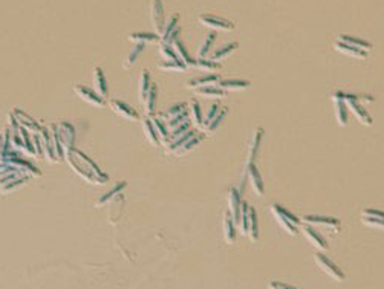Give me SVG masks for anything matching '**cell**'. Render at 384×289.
<instances>
[{
	"mask_svg": "<svg viewBox=\"0 0 384 289\" xmlns=\"http://www.w3.org/2000/svg\"><path fill=\"white\" fill-rule=\"evenodd\" d=\"M237 43L236 41H233V43H228V44H225V46H222V47H219L218 51H216L211 57H210V60H213V61H216L218 63L219 60H222L224 57H227V55H230L231 52H234L236 49H237Z\"/></svg>",
	"mask_w": 384,
	"mask_h": 289,
	"instance_id": "34",
	"label": "cell"
},
{
	"mask_svg": "<svg viewBox=\"0 0 384 289\" xmlns=\"http://www.w3.org/2000/svg\"><path fill=\"white\" fill-rule=\"evenodd\" d=\"M40 141H41V147H43V156L47 158L49 162H57L55 158V152H54V146H52V138H51V130L49 127H41L40 132Z\"/></svg>",
	"mask_w": 384,
	"mask_h": 289,
	"instance_id": "11",
	"label": "cell"
},
{
	"mask_svg": "<svg viewBox=\"0 0 384 289\" xmlns=\"http://www.w3.org/2000/svg\"><path fill=\"white\" fill-rule=\"evenodd\" d=\"M268 288H270V289H299V288H296V286H291V285L283 283V282H279V280L271 282V283L268 285Z\"/></svg>",
	"mask_w": 384,
	"mask_h": 289,
	"instance_id": "53",
	"label": "cell"
},
{
	"mask_svg": "<svg viewBox=\"0 0 384 289\" xmlns=\"http://www.w3.org/2000/svg\"><path fill=\"white\" fill-rule=\"evenodd\" d=\"M127 187V184L126 182H121V184H118V185H115L109 193H106L104 196H101L100 199H98V202H97V207H103V205H106L107 202H110L113 198H116V195H119L124 188Z\"/></svg>",
	"mask_w": 384,
	"mask_h": 289,
	"instance_id": "33",
	"label": "cell"
},
{
	"mask_svg": "<svg viewBox=\"0 0 384 289\" xmlns=\"http://www.w3.org/2000/svg\"><path fill=\"white\" fill-rule=\"evenodd\" d=\"M178 21H179V14H173L169 21H165V26H164L162 34H161V38L169 37V35L178 28Z\"/></svg>",
	"mask_w": 384,
	"mask_h": 289,
	"instance_id": "48",
	"label": "cell"
},
{
	"mask_svg": "<svg viewBox=\"0 0 384 289\" xmlns=\"http://www.w3.org/2000/svg\"><path fill=\"white\" fill-rule=\"evenodd\" d=\"M29 178H31L29 175H23V176H18V178L12 179L9 184H6L5 187H2V188H0V191H2L3 195H8V193H12V191H15L18 187H21L23 184H25V182H26Z\"/></svg>",
	"mask_w": 384,
	"mask_h": 289,
	"instance_id": "37",
	"label": "cell"
},
{
	"mask_svg": "<svg viewBox=\"0 0 384 289\" xmlns=\"http://www.w3.org/2000/svg\"><path fill=\"white\" fill-rule=\"evenodd\" d=\"M219 81H221L219 75L210 74V75H204V77H198V78L190 80V81L187 83V87H188V89H199V87H205V86L219 84Z\"/></svg>",
	"mask_w": 384,
	"mask_h": 289,
	"instance_id": "18",
	"label": "cell"
},
{
	"mask_svg": "<svg viewBox=\"0 0 384 289\" xmlns=\"http://www.w3.org/2000/svg\"><path fill=\"white\" fill-rule=\"evenodd\" d=\"M339 40L343 41V43H346V44H349V46L357 47V49H362V51H365V52L372 49V43H369V41H366V40H363V38L348 35V34H342V35L339 37Z\"/></svg>",
	"mask_w": 384,
	"mask_h": 289,
	"instance_id": "20",
	"label": "cell"
},
{
	"mask_svg": "<svg viewBox=\"0 0 384 289\" xmlns=\"http://www.w3.org/2000/svg\"><path fill=\"white\" fill-rule=\"evenodd\" d=\"M363 222H365L368 227L384 230V221H383V219H377V218H369V216H363Z\"/></svg>",
	"mask_w": 384,
	"mask_h": 289,
	"instance_id": "51",
	"label": "cell"
},
{
	"mask_svg": "<svg viewBox=\"0 0 384 289\" xmlns=\"http://www.w3.org/2000/svg\"><path fill=\"white\" fill-rule=\"evenodd\" d=\"M64 158L67 159L69 165L75 170V173L80 175L89 184L103 185L109 181V176L104 172H101V168L83 152L77 149H70L64 153Z\"/></svg>",
	"mask_w": 384,
	"mask_h": 289,
	"instance_id": "1",
	"label": "cell"
},
{
	"mask_svg": "<svg viewBox=\"0 0 384 289\" xmlns=\"http://www.w3.org/2000/svg\"><path fill=\"white\" fill-rule=\"evenodd\" d=\"M204 138H205V135H195L193 138H190L181 149L176 150V155H185V153L191 152V150H193V149L198 146V144H201V141H202Z\"/></svg>",
	"mask_w": 384,
	"mask_h": 289,
	"instance_id": "36",
	"label": "cell"
},
{
	"mask_svg": "<svg viewBox=\"0 0 384 289\" xmlns=\"http://www.w3.org/2000/svg\"><path fill=\"white\" fill-rule=\"evenodd\" d=\"M173 46H175V51H176L178 57L181 58V61H182L187 67L196 66V60H193V58L190 57V54H188V51H187V47L184 46V43H182L179 38L173 43Z\"/></svg>",
	"mask_w": 384,
	"mask_h": 289,
	"instance_id": "26",
	"label": "cell"
},
{
	"mask_svg": "<svg viewBox=\"0 0 384 289\" xmlns=\"http://www.w3.org/2000/svg\"><path fill=\"white\" fill-rule=\"evenodd\" d=\"M196 66L201 69V70H205V72H213V70H219L221 69V64L216 63L210 58H198L196 60Z\"/></svg>",
	"mask_w": 384,
	"mask_h": 289,
	"instance_id": "46",
	"label": "cell"
},
{
	"mask_svg": "<svg viewBox=\"0 0 384 289\" xmlns=\"http://www.w3.org/2000/svg\"><path fill=\"white\" fill-rule=\"evenodd\" d=\"M184 112H187V104H184V103H182V104H175V106L169 107L167 110L158 113L156 118H159V119H162L164 123H167V121H170V119L179 116V115L184 113Z\"/></svg>",
	"mask_w": 384,
	"mask_h": 289,
	"instance_id": "24",
	"label": "cell"
},
{
	"mask_svg": "<svg viewBox=\"0 0 384 289\" xmlns=\"http://www.w3.org/2000/svg\"><path fill=\"white\" fill-rule=\"evenodd\" d=\"M199 21L202 23L204 26H208L211 29H219V31H231L234 29V25L231 21L221 18V17H216L211 14H202L199 15Z\"/></svg>",
	"mask_w": 384,
	"mask_h": 289,
	"instance_id": "8",
	"label": "cell"
},
{
	"mask_svg": "<svg viewBox=\"0 0 384 289\" xmlns=\"http://www.w3.org/2000/svg\"><path fill=\"white\" fill-rule=\"evenodd\" d=\"M332 101H334V107H335V118H337V123L340 127H345L348 124V106L342 98V93H334Z\"/></svg>",
	"mask_w": 384,
	"mask_h": 289,
	"instance_id": "14",
	"label": "cell"
},
{
	"mask_svg": "<svg viewBox=\"0 0 384 289\" xmlns=\"http://www.w3.org/2000/svg\"><path fill=\"white\" fill-rule=\"evenodd\" d=\"M158 67L161 70H167V72H185L187 70V66L182 61H165V63H161Z\"/></svg>",
	"mask_w": 384,
	"mask_h": 289,
	"instance_id": "44",
	"label": "cell"
},
{
	"mask_svg": "<svg viewBox=\"0 0 384 289\" xmlns=\"http://www.w3.org/2000/svg\"><path fill=\"white\" fill-rule=\"evenodd\" d=\"M302 221L305 224H308L309 227H328V228H332V230L340 228V222L335 218H325V216L308 214V216H303Z\"/></svg>",
	"mask_w": 384,
	"mask_h": 289,
	"instance_id": "10",
	"label": "cell"
},
{
	"mask_svg": "<svg viewBox=\"0 0 384 289\" xmlns=\"http://www.w3.org/2000/svg\"><path fill=\"white\" fill-rule=\"evenodd\" d=\"M241 205H242V199H241V191L237 188H231L228 193V213L231 214V218L234 221V224H239V214H241Z\"/></svg>",
	"mask_w": 384,
	"mask_h": 289,
	"instance_id": "12",
	"label": "cell"
},
{
	"mask_svg": "<svg viewBox=\"0 0 384 289\" xmlns=\"http://www.w3.org/2000/svg\"><path fill=\"white\" fill-rule=\"evenodd\" d=\"M363 216H369V218H377V219H383L384 221V211L375 210V208H366L363 211Z\"/></svg>",
	"mask_w": 384,
	"mask_h": 289,
	"instance_id": "52",
	"label": "cell"
},
{
	"mask_svg": "<svg viewBox=\"0 0 384 289\" xmlns=\"http://www.w3.org/2000/svg\"><path fill=\"white\" fill-rule=\"evenodd\" d=\"M224 237L227 244H234L236 240V228H234V221L231 218V214L228 211L224 213Z\"/></svg>",
	"mask_w": 384,
	"mask_h": 289,
	"instance_id": "22",
	"label": "cell"
},
{
	"mask_svg": "<svg viewBox=\"0 0 384 289\" xmlns=\"http://www.w3.org/2000/svg\"><path fill=\"white\" fill-rule=\"evenodd\" d=\"M130 41H136V43H147V41H158L161 40V37L158 34H152V32H135L129 35Z\"/></svg>",
	"mask_w": 384,
	"mask_h": 289,
	"instance_id": "38",
	"label": "cell"
},
{
	"mask_svg": "<svg viewBox=\"0 0 384 289\" xmlns=\"http://www.w3.org/2000/svg\"><path fill=\"white\" fill-rule=\"evenodd\" d=\"M159 52L167 61H181L175 51V47H172L169 44H159Z\"/></svg>",
	"mask_w": 384,
	"mask_h": 289,
	"instance_id": "45",
	"label": "cell"
},
{
	"mask_svg": "<svg viewBox=\"0 0 384 289\" xmlns=\"http://www.w3.org/2000/svg\"><path fill=\"white\" fill-rule=\"evenodd\" d=\"M247 175H248V179L251 182V187L253 190L256 191L257 196H263V191H265V187H263V179L257 170L256 164H250L247 165Z\"/></svg>",
	"mask_w": 384,
	"mask_h": 289,
	"instance_id": "15",
	"label": "cell"
},
{
	"mask_svg": "<svg viewBox=\"0 0 384 289\" xmlns=\"http://www.w3.org/2000/svg\"><path fill=\"white\" fill-rule=\"evenodd\" d=\"M303 233H305V236L308 237L309 242L313 244L316 248H319V250H322V251H326V250H328V242L323 239V236H322L319 231H316L314 227H309V225L303 227Z\"/></svg>",
	"mask_w": 384,
	"mask_h": 289,
	"instance_id": "16",
	"label": "cell"
},
{
	"mask_svg": "<svg viewBox=\"0 0 384 289\" xmlns=\"http://www.w3.org/2000/svg\"><path fill=\"white\" fill-rule=\"evenodd\" d=\"M93 84H95V92H97L101 98H106L109 96V87H107V81L104 78V74L101 67H95L93 69Z\"/></svg>",
	"mask_w": 384,
	"mask_h": 289,
	"instance_id": "17",
	"label": "cell"
},
{
	"mask_svg": "<svg viewBox=\"0 0 384 289\" xmlns=\"http://www.w3.org/2000/svg\"><path fill=\"white\" fill-rule=\"evenodd\" d=\"M248 204L242 201V205H241V214H239V228H241L242 234L247 236L248 233Z\"/></svg>",
	"mask_w": 384,
	"mask_h": 289,
	"instance_id": "40",
	"label": "cell"
},
{
	"mask_svg": "<svg viewBox=\"0 0 384 289\" xmlns=\"http://www.w3.org/2000/svg\"><path fill=\"white\" fill-rule=\"evenodd\" d=\"M214 40H216V32H210V34L205 35V40H204V43L201 44L199 51H198V58H204L210 52Z\"/></svg>",
	"mask_w": 384,
	"mask_h": 289,
	"instance_id": "41",
	"label": "cell"
},
{
	"mask_svg": "<svg viewBox=\"0 0 384 289\" xmlns=\"http://www.w3.org/2000/svg\"><path fill=\"white\" fill-rule=\"evenodd\" d=\"M12 115H14V118L17 119V123H18L20 127L26 129L28 132H32L34 135L41 132V126H40L37 121H34V119H32L28 113L20 112L18 109H15V110L12 112Z\"/></svg>",
	"mask_w": 384,
	"mask_h": 289,
	"instance_id": "13",
	"label": "cell"
},
{
	"mask_svg": "<svg viewBox=\"0 0 384 289\" xmlns=\"http://www.w3.org/2000/svg\"><path fill=\"white\" fill-rule=\"evenodd\" d=\"M219 110H221V106L216 103V104H213L211 107H210V110H208V113L205 115V121H204V124H202V127L205 129L210 123H211V119L219 113Z\"/></svg>",
	"mask_w": 384,
	"mask_h": 289,
	"instance_id": "50",
	"label": "cell"
},
{
	"mask_svg": "<svg viewBox=\"0 0 384 289\" xmlns=\"http://www.w3.org/2000/svg\"><path fill=\"white\" fill-rule=\"evenodd\" d=\"M74 92L77 93L78 98H81L83 101L89 103L90 106H95V107H104V106H106L104 98H101V96H100L97 92L92 90V89H89V87H86V86L75 84V86H74Z\"/></svg>",
	"mask_w": 384,
	"mask_h": 289,
	"instance_id": "5",
	"label": "cell"
},
{
	"mask_svg": "<svg viewBox=\"0 0 384 289\" xmlns=\"http://www.w3.org/2000/svg\"><path fill=\"white\" fill-rule=\"evenodd\" d=\"M109 106H110V109H112L116 115H119L121 118L127 119V121H138V119H139L138 112H136L132 106H129L127 103H124V101L112 100V101L109 103Z\"/></svg>",
	"mask_w": 384,
	"mask_h": 289,
	"instance_id": "9",
	"label": "cell"
},
{
	"mask_svg": "<svg viewBox=\"0 0 384 289\" xmlns=\"http://www.w3.org/2000/svg\"><path fill=\"white\" fill-rule=\"evenodd\" d=\"M196 93L201 96H207V98H222V96L227 95V92L224 89H221L219 86H205V87H199L196 89Z\"/></svg>",
	"mask_w": 384,
	"mask_h": 289,
	"instance_id": "30",
	"label": "cell"
},
{
	"mask_svg": "<svg viewBox=\"0 0 384 289\" xmlns=\"http://www.w3.org/2000/svg\"><path fill=\"white\" fill-rule=\"evenodd\" d=\"M142 129H144V133H146V138L149 139V142L152 144V146L158 147L161 144V139H159V136H158V133L153 127V123H152L150 118H146L142 121Z\"/></svg>",
	"mask_w": 384,
	"mask_h": 289,
	"instance_id": "27",
	"label": "cell"
},
{
	"mask_svg": "<svg viewBox=\"0 0 384 289\" xmlns=\"http://www.w3.org/2000/svg\"><path fill=\"white\" fill-rule=\"evenodd\" d=\"M152 123H153V127H155V130H156V133H158L161 142H165L167 136H169V129H167L165 123L162 121V119L156 118V116L152 118Z\"/></svg>",
	"mask_w": 384,
	"mask_h": 289,
	"instance_id": "43",
	"label": "cell"
},
{
	"mask_svg": "<svg viewBox=\"0 0 384 289\" xmlns=\"http://www.w3.org/2000/svg\"><path fill=\"white\" fill-rule=\"evenodd\" d=\"M251 242H257L259 239V222H257V213L253 207L248 208V233Z\"/></svg>",
	"mask_w": 384,
	"mask_h": 289,
	"instance_id": "19",
	"label": "cell"
},
{
	"mask_svg": "<svg viewBox=\"0 0 384 289\" xmlns=\"http://www.w3.org/2000/svg\"><path fill=\"white\" fill-rule=\"evenodd\" d=\"M342 98H343V101L346 103V106L355 113V116L358 118L360 123L365 124V126H371V124H372V118H371V115L368 113V110L358 103V100H360L358 96L342 93Z\"/></svg>",
	"mask_w": 384,
	"mask_h": 289,
	"instance_id": "4",
	"label": "cell"
},
{
	"mask_svg": "<svg viewBox=\"0 0 384 289\" xmlns=\"http://www.w3.org/2000/svg\"><path fill=\"white\" fill-rule=\"evenodd\" d=\"M221 89L225 92H233V90H244L250 87V81L247 80H221L218 84Z\"/></svg>",
	"mask_w": 384,
	"mask_h": 289,
	"instance_id": "25",
	"label": "cell"
},
{
	"mask_svg": "<svg viewBox=\"0 0 384 289\" xmlns=\"http://www.w3.org/2000/svg\"><path fill=\"white\" fill-rule=\"evenodd\" d=\"M57 132L61 141V146L64 149V153L70 149H74V144H75V129L70 123H60L57 124Z\"/></svg>",
	"mask_w": 384,
	"mask_h": 289,
	"instance_id": "6",
	"label": "cell"
},
{
	"mask_svg": "<svg viewBox=\"0 0 384 289\" xmlns=\"http://www.w3.org/2000/svg\"><path fill=\"white\" fill-rule=\"evenodd\" d=\"M314 259H316V263L319 265V268H322V271L326 273L329 277H332L335 282H345L346 280L345 273L331 259H328L323 253H316Z\"/></svg>",
	"mask_w": 384,
	"mask_h": 289,
	"instance_id": "3",
	"label": "cell"
},
{
	"mask_svg": "<svg viewBox=\"0 0 384 289\" xmlns=\"http://www.w3.org/2000/svg\"><path fill=\"white\" fill-rule=\"evenodd\" d=\"M156 96H158V87H156V84H152V86H150V90H149V93H147V96H146V101L142 103L144 106H146V110H147L149 113H152L153 109H155Z\"/></svg>",
	"mask_w": 384,
	"mask_h": 289,
	"instance_id": "42",
	"label": "cell"
},
{
	"mask_svg": "<svg viewBox=\"0 0 384 289\" xmlns=\"http://www.w3.org/2000/svg\"><path fill=\"white\" fill-rule=\"evenodd\" d=\"M185 121H188V110H187V112H184V113H181L179 116H176V118L170 119V121H167V123H165V126H167V129H169V130H173V129H176L178 126L184 124Z\"/></svg>",
	"mask_w": 384,
	"mask_h": 289,
	"instance_id": "49",
	"label": "cell"
},
{
	"mask_svg": "<svg viewBox=\"0 0 384 289\" xmlns=\"http://www.w3.org/2000/svg\"><path fill=\"white\" fill-rule=\"evenodd\" d=\"M262 138H263V129L262 127H257L254 130V135H253V141H251V146H250V152H248V164H254V159H256V155H257V150L260 147V142H262Z\"/></svg>",
	"mask_w": 384,
	"mask_h": 289,
	"instance_id": "23",
	"label": "cell"
},
{
	"mask_svg": "<svg viewBox=\"0 0 384 289\" xmlns=\"http://www.w3.org/2000/svg\"><path fill=\"white\" fill-rule=\"evenodd\" d=\"M334 47H335L337 51H340V52L349 55V57H355V58H366V57H368V54H366L365 51L357 49V47L349 46V44H346V43H343V41H340V40H337V41L334 43Z\"/></svg>",
	"mask_w": 384,
	"mask_h": 289,
	"instance_id": "21",
	"label": "cell"
},
{
	"mask_svg": "<svg viewBox=\"0 0 384 289\" xmlns=\"http://www.w3.org/2000/svg\"><path fill=\"white\" fill-rule=\"evenodd\" d=\"M271 211L274 214V218L277 219V222L286 230V233H290L293 236H296L299 233V225L302 221L297 219L291 211H288L286 208H283L282 205H277V204L271 205Z\"/></svg>",
	"mask_w": 384,
	"mask_h": 289,
	"instance_id": "2",
	"label": "cell"
},
{
	"mask_svg": "<svg viewBox=\"0 0 384 289\" xmlns=\"http://www.w3.org/2000/svg\"><path fill=\"white\" fill-rule=\"evenodd\" d=\"M196 135V130H188L187 133H184L182 136H179L178 139H175V141H172L170 144H167L165 146V149H167V152L169 153H176V150L178 149H181L184 144L190 139V138H193Z\"/></svg>",
	"mask_w": 384,
	"mask_h": 289,
	"instance_id": "29",
	"label": "cell"
},
{
	"mask_svg": "<svg viewBox=\"0 0 384 289\" xmlns=\"http://www.w3.org/2000/svg\"><path fill=\"white\" fill-rule=\"evenodd\" d=\"M150 17H152V23H153V28H155L156 34L161 35L162 31H164V26H165L162 0H152V3H150Z\"/></svg>",
	"mask_w": 384,
	"mask_h": 289,
	"instance_id": "7",
	"label": "cell"
},
{
	"mask_svg": "<svg viewBox=\"0 0 384 289\" xmlns=\"http://www.w3.org/2000/svg\"><path fill=\"white\" fill-rule=\"evenodd\" d=\"M49 130H51V138H52V146H54L55 158H57V161L63 159L64 158V149L61 146V141H60V136H58V132H57V124H51Z\"/></svg>",
	"mask_w": 384,
	"mask_h": 289,
	"instance_id": "31",
	"label": "cell"
},
{
	"mask_svg": "<svg viewBox=\"0 0 384 289\" xmlns=\"http://www.w3.org/2000/svg\"><path fill=\"white\" fill-rule=\"evenodd\" d=\"M144 51H146V43H136V46H135V47H132L130 54L126 57V61H124V67H130L132 64H135Z\"/></svg>",
	"mask_w": 384,
	"mask_h": 289,
	"instance_id": "32",
	"label": "cell"
},
{
	"mask_svg": "<svg viewBox=\"0 0 384 289\" xmlns=\"http://www.w3.org/2000/svg\"><path fill=\"white\" fill-rule=\"evenodd\" d=\"M152 81H150V74L149 70H142L141 78H139V101L144 103L146 101V96L150 90Z\"/></svg>",
	"mask_w": 384,
	"mask_h": 289,
	"instance_id": "28",
	"label": "cell"
},
{
	"mask_svg": "<svg viewBox=\"0 0 384 289\" xmlns=\"http://www.w3.org/2000/svg\"><path fill=\"white\" fill-rule=\"evenodd\" d=\"M190 115H191V119H193V123L198 126V127H202V115H201V107L198 104L196 100H193L190 103Z\"/></svg>",
	"mask_w": 384,
	"mask_h": 289,
	"instance_id": "47",
	"label": "cell"
},
{
	"mask_svg": "<svg viewBox=\"0 0 384 289\" xmlns=\"http://www.w3.org/2000/svg\"><path fill=\"white\" fill-rule=\"evenodd\" d=\"M227 113H228V109H225V107H224V109H221V110H219V113L216 115V116L211 119V123L205 127V132H207V133H213V132L218 130V127L222 124V121L225 119Z\"/></svg>",
	"mask_w": 384,
	"mask_h": 289,
	"instance_id": "39",
	"label": "cell"
},
{
	"mask_svg": "<svg viewBox=\"0 0 384 289\" xmlns=\"http://www.w3.org/2000/svg\"><path fill=\"white\" fill-rule=\"evenodd\" d=\"M190 127H191V121L188 119V121H185L184 124H181V126H178L176 129H173V130H170V133H169V136H167V139H165V146L167 144H170L172 141H175V139H178L179 136H182L184 133H187L188 130H190Z\"/></svg>",
	"mask_w": 384,
	"mask_h": 289,
	"instance_id": "35",
	"label": "cell"
}]
</instances>
